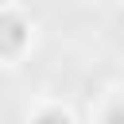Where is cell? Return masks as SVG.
Masks as SVG:
<instances>
[{"label":"cell","instance_id":"6da1fadb","mask_svg":"<svg viewBox=\"0 0 124 124\" xmlns=\"http://www.w3.org/2000/svg\"><path fill=\"white\" fill-rule=\"evenodd\" d=\"M0 27H4V54H12V50L23 43V23H19L16 16H4V23H0Z\"/></svg>","mask_w":124,"mask_h":124},{"label":"cell","instance_id":"7a4b0ae2","mask_svg":"<svg viewBox=\"0 0 124 124\" xmlns=\"http://www.w3.org/2000/svg\"><path fill=\"white\" fill-rule=\"evenodd\" d=\"M39 124H70V120H66L62 112H43V116H39Z\"/></svg>","mask_w":124,"mask_h":124},{"label":"cell","instance_id":"3957f363","mask_svg":"<svg viewBox=\"0 0 124 124\" xmlns=\"http://www.w3.org/2000/svg\"><path fill=\"white\" fill-rule=\"evenodd\" d=\"M108 124H124V105H120V108H112V112H108Z\"/></svg>","mask_w":124,"mask_h":124}]
</instances>
